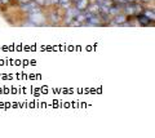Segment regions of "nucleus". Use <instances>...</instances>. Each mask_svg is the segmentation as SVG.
<instances>
[{
	"label": "nucleus",
	"mask_w": 155,
	"mask_h": 138,
	"mask_svg": "<svg viewBox=\"0 0 155 138\" xmlns=\"http://www.w3.org/2000/svg\"><path fill=\"white\" fill-rule=\"evenodd\" d=\"M51 17H52V21H53V22H56V21H58V16L56 17V14H54V13H53V14H52V16H51Z\"/></svg>",
	"instance_id": "obj_10"
},
{
	"label": "nucleus",
	"mask_w": 155,
	"mask_h": 138,
	"mask_svg": "<svg viewBox=\"0 0 155 138\" xmlns=\"http://www.w3.org/2000/svg\"><path fill=\"white\" fill-rule=\"evenodd\" d=\"M58 4H60L61 7H64V8H69L71 2L70 0H58Z\"/></svg>",
	"instance_id": "obj_9"
},
{
	"label": "nucleus",
	"mask_w": 155,
	"mask_h": 138,
	"mask_svg": "<svg viewBox=\"0 0 155 138\" xmlns=\"http://www.w3.org/2000/svg\"><path fill=\"white\" fill-rule=\"evenodd\" d=\"M138 22H140V25H142V26H150V23H151L153 21L151 20H149V18L146 16H138Z\"/></svg>",
	"instance_id": "obj_6"
},
{
	"label": "nucleus",
	"mask_w": 155,
	"mask_h": 138,
	"mask_svg": "<svg viewBox=\"0 0 155 138\" xmlns=\"http://www.w3.org/2000/svg\"><path fill=\"white\" fill-rule=\"evenodd\" d=\"M87 11H88V13H98L100 12V4L98 3H94V4H92V5H88L87 7Z\"/></svg>",
	"instance_id": "obj_5"
},
{
	"label": "nucleus",
	"mask_w": 155,
	"mask_h": 138,
	"mask_svg": "<svg viewBox=\"0 0 155 138\" xmlns=\"http://www.w3.org/2000/svg\"><path fill=\"white\" fill-rule=\"evenodd\" d=\"M21 4H25V3H28V2H31V0H18Z\"/></svg>",
	"instance_id": "obj_11"
},
{
	"label": "nucleus",
	"mask_w": 155,
	"mask_h": 138,
	"mask_svg": "<svg viewBox=\"0 0 155 138\" xmlns=\"http://www.w3.org/2000/svg\"><path fill=\"white\" fill-rule=\"evenodd\" d=\"M75 3H76V8L79 9L80 12H84L87 7H88V0H78Z\"/></svg>",
	"instance_id": "obj_4"
},
{
	"label": "nucleus",
	"mask_w": 155,
	"mask_h": 138,
	"mask_svg": "<svg viewBox=\"0 0 155 138\" xmlns=\"http://www.w3.org/2000/svg\"><path fill=\"white\" fill-rule=\"evenodd\" d=\"M72 2H78V0H72Z\"/></svg>",
	"instance_id": "obj_13"
},
{
	"label": "nucleus",
	"mask_w": 155,
	"mask_h": 138,
	"mask_svg": "<svg viewBox=\"0 0 155 138\" xmlns=\"http://www.w3.org/2000/svg\"><path fill=\"white\" fill-rule=\"evenodd\" d=\"M114 25H125L127 23V16L125 14H116L115 16V20H114Z\"/></svg>",
	"instance_id": "obj_3"
},
{
	"label": "nucleus",
	"mask_w": 155,
	"mask_h": 138,
	"mask_svg": "<svg viewBox=\"0 0 155 138\" xmlns=\"http://www.w3.org/2000/svg\"><path fill=\"white\" fill-rule=\"evenodd\" d=\"M9 2H11V0H0V3L2 4H8Z\"/></svg>",
	"instance_id": "obj_12"
},
{
	"label": "nucleus",
	"mask_w": 155,
	"mask_h": 138,
	"mask_svg": "<svg viewBox=\"0 0 155 138\" xmlns=\"http://www.w3.org/2000/svg\"><path fill=\"white\" fill-rule=\"evenodd\" d=\"M138 9H141V5L136 4L134 2L133 3H125V13L127 14H137L138 13Z\"/></svg>",
	"instance_id": "obj_2"
},
{
	"label": "nucleus",
	"mask_w": 155,
	"mask_h": 138,
	"mask_svg": "<svg viewBox=\"0 0 155 138\" xmlns=\"http://www.w3.org/2000/svg\"><path fill=\"white\" fill-rule=\"evenodd\" d=\"M143 16H146L149 20L154 21L155 20V14H154V11H149V9H146V11L143 12Z\"/></svg>",
	"instance_id": "obj_8"
},
{
	"label": "nucleus",
	"mask_w": 155,
	"mask_h": 138,
	"mask_svg": "<svg viewBox=\"0 0 155 138\" xmlns=\"http://www.w3.org/2000/svg\"><path fill=\"white\" fill-rule=\"evenodd\" d=\"M79 13H80V11H79L78 8H69V9H67V14H69V18H75Z\"/></svg>",
	"instance_id": "obj_7"
},
{
	"label": "nucleus",
	"mask_w": 155,
	"mask_h": 138,
	"mask_svg": "<svg viewBox=\"0 0 155 138\" xmlns=\"http://www.w3.org/2000/svg\"><path fill=\"white\" fill-rule=\"evenodd\" d=\"M30 21L32 25H44L45 22V17L43 16L40 12H35V13H31L30 14Z\"/></svg>",
	"instance_id": "obj_1"
}]
</instances>
